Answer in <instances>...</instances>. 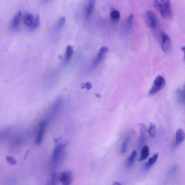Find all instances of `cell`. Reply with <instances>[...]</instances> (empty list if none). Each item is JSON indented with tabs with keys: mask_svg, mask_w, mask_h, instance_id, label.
I'll list each match as a JSON object with an SVG mask.
<instances>
[{
	"mask_svg": "<svg viewBox=\"0 0 185 185\" xmlns=\"http://www.w3.org/2000/svg\"><path fill=\"white\" fill-rule=\"evenodd\" d=\"M68 145V142L65 141L59 143L54 148L51 160V163L58 166L62 163L66 156L65 149Z\"/></svg>",
	"mask_w": 185,
	"mask_h": 185,
	"instance_id": "1",
	"label": "cell"
},
{
	"mask_svg": "<svg viewBox=\"0 0 185 185\" xmlns=\"http://www.w3.org/2000/svg\"><path fill=\"white\" fill-rule=\"evenodd\" d=\"M155 8L160 12L161 16L166 20L172 17V12L170 1L168 0H156L154 1Z\"/></svg>",
	"mask_w": 185,
	"mask_h": 185,
	"instance_id": "2",
	"label": "cell"
},
{
	"mask_svg": "<svg viewBox=\"0 0 185 185\" xmlns=\"http://www.w3.org/2000/svg\"><path fill=\"white\" fill-rule=\"evenodd\" d=\"M166 84L165 79L161 75H158L155 79L152 87L149 91V95L152 96L156 94L158 91L161 90Z\"/></svg>",
	"mask_w": 185,
	"mask_h": 185,
	"instance_id": "3",
	"label": "cell"
},
{
	"mask_svg": "<svg viewBox=\"0 0 185 185\" xmlns=\"http://www.w3.org/2000/svg\"><path fill=\"white\" fill-rule=\"evenodd\" d=\"M108 51L109 49L107 47L103 46L100 49L97 55L95 58L91 65V69L94 70L99 66L105 58Z\"/></svg>",
	"mask_w": 185,
	"mask_h": 185,
	"instance_id": "4",
	"label": "cell"
},
{
	"mask_svg": "<svg viewBox=\"0 0 185 185\" xmlns=\"http://www.w3.org/2000/svg\"><path fill=\"white\" fill-rule=\"evenodd\" d=\"M161 37L162 50L165 53L169 54L171 52L172 48L171 39L168 35L164 32L161 33Z\"/></svg>",
	"mask_w": 185,
	"mask_h": 185,
	"instance_id": "5",
	"label": "cell"
},
{
	"mask_svg": "<svg viewBox=\"0 0 185 185\" xmlns=\"http://www.w3.org/2000/svg\"><path fill=\"white\" fill-rule=\"evenodd\" d=\"M145 18L146 24L150 28L155 29L157 27V19L154 12L148 10L145 14Z\"/></svg>",
	"mask_w": 185,
	"mask_h": 185,
	"instance_id": "6",
	"label": "cell"
},
{
	"mask_svg": "<svg viewBox=\"0 0 185 185\" xmlns=\"http://www.w3.org/2000/svg\"><path fill=\"white\" fill-rule=\"evenodd\" d=\"M73 174L71 170L61 172L59 175V181L62 185H70L73 180Z\"/></svg>",
	"mask_w": 185,
	"mask_h": 185,
	"instance_id": "7",
	"label": "cell"
},
{
	"mask_svg": "<svg viewBox=\"0 0 185 185\" xmlns=\"http://www.w3.org/2000/svg\"><path fill=\"white\" fill-rule=\"evenodd\" d=\"M48 121L46 119L42 121L40 123L37 136L36 144L37 145H40L42 143L43 141L44 135L46 126Z\"/></svg>",
	"mask_w": 185,
	"mask_h": 185,
	"instance_id": "8",
	"label": "cell"
},
{
	"mask_svg": "<svg viewBox=\"0 0 185 185\" xmlns=\"http://www.w3.org/2000/svg\"><path fill=\"white\" fill-rule=\"evenodd\" d=\"M95 4V1L91 0L88 1L85 10V16L86 19L91 18L92 15Z\"/></svg>",
	"mask_w": 185,
	"mask_h": 185,
	"instance_id": "9",
	"label": "cell"
},
{
	"mask_svg": "<svg viewBox=\"0 0 185 185\" xmlns=\"http://www.w3.org/2000/svg\"><path fill=\"white\" fill-rule=\"evenodd\" d=\"M185 140V133L183 130L179 129L176 132L175 135V145L181 144Z\"/></svg>",
	"mask_w": 185,
	"mask_h": 185,
	"instance_id": "10",
	"label": "cell"
},
{
	"mask_svg": "<svg viewBox=\"0 0 185 185\" xmlns=\"http://www.w3.org/2000/svg\"><path fill=\"white\" fill-rule=\"evenodd\" d=\"M140 127V139H139V147H141L145 143L146 140V128L144 124H139Z\"/></svg>",
	"mask_w": 185,
	"mask_h": 185,
	"instance_id": "11",
	"label": "cell"
},
{
	"mask_svg": "<svg viewBox=\"0 0 185 185\" xmlns=\"http://www.w3.org/2000/svg\"><path fill=\"white\" fill-rule=\"evenodd\" d=\"M22 15V12L19 11L14 16L11 24L12 27L13 29H16L19 28Z\"/></svg>",
	"mask_w": 185,
	"mask_h": 185,
	"instance_id": "12",
	"label": "cell"
},
{
	"mask_svg": "<svg viewBox=\"0 0 185 185\" xmlns=\"http://www.w3.org/2000/svg\"><path fill=\"white\" fill-rule=\"evenodd\" d=\"M23 20L24 24L26 26L31 27L34 23V19L32 14L27 13L25 14Z\"/></svg>",
	"mask_w": 185,
	"mask_h": 185,
	"instance_id": "13",
	"label": "cell"
},
{
	"mask_svg": "<svg viewBox=\"0 0 185 185\" xmlns=\"http://www.w3.org/2000/svg\"><path fill=\"white\" fill-rule=\"evenodd\" d=\"M61 105V99H58L55 103H54L53 106L52 108V110H51L50 112V114H49V117H50L49 118H51L52 116H54L55 115L56 113L58 111Z\"/></svg>",
	"mask_w": 185,
	"mask_h": 185,
	"instance_id": "14",
	"label": "cell"
},
{
	"mask_svg": "<svg viewBox=\"0 0 185 185\" xmlns=\"http://www.w3.org/2000/svg\"><path fill=\"white\" fill-rule=\"evenodd\" d=\"M159 153H155L152 157L150 158L148 161L146 163L145 166V168L146 170H149L156 163L158 157H159Z\"/></svg>",
	"mask_w": 185,
	"mask_h": 185,
	"instance_id": "15",
	"label": "cell"
},
{
	"mask_svg": "<svg viewBox=\"0 0 185 185\" xmlns=\"http://www.w3.org/2000/svg\"><path fill=\"white\" fill-rule=\"evenodd\" d=\"M149 154V148L148 145L144 146L141 151V157L139 159V162L144 161L148 157Z\"/></svg>",
	"mask_w": 185,
	"mask_h": 185,
	"instance_id": "16",
	"label": "cell"
},
{
	"mask_svg": "<svg viewBox=\"0 0 185 185\" xmlns=\"http://www.w3.org/2000/svg\"><path fill=\"white\" fill-rule=\"evenodd\" d=\"M59 181V175L54 172L52 175V178L45 185H58Z\"/></svg>",
	"mask_w": 185,
	"mask_h": 185,
	"instance_id": "17",
	"label": "cell"
},
{
	"mask_svg": "<svg viewBox=\"0 0 185 185\" xmlns=\"http://www.w3.org/2000/svg\"><path fill=\"white\" fill-rule=\"evenodd\" d=\"M177 96L179 103L183 104H185V90H178L177 91Z\"/></svg>",
	"mask_w": 185,
	"mask_h": 185,
	"instance_id": "18",
	"label": "cell"
},
{
	"mask_svg": "<svg viewBox=\"0 0 185 185\" xmlns=\"http://www.w3.org/2000/svg\"><path fill=\"white\" fill-rule=\"evenodd\" d=\"M110 17L112 21L117 22L120 18V13L118 10H113L111 12Z\"/></svg>",
	"mask_w": 185,
	"mask_h": 185,
	"instance_id": "19",
	"label": "cell"
},
{
	"mask_svg": "<svg viewBox=\"0 0 185 185\" xmlns=\"http://www.w3.org/2000/svg\"><path fill=\"white\" fill-rule=\"evenodd\" d=\"M73 53V47L71 45H68L66 51V60L68 61L71 58Z\"/></svg>",
	"mask_w": 185,
	"mask_h": 185,
	"instance_id": "20",
	"label": "cell"
},
{
	"mask_svg": "<svg viewBox=\"0 0 185 185\" xmlns=\"http://www.w3.org/2000/svg\"><path fill=\"white\" fill-rule=\"evenodd\" d=\"M137 154V151L136 150L133 151L130 157L128 158L127 161V164L128 166H131L133 164L135 158L136 157Z\"/></svg>",
	"mask_w": 185,
	"mask_h": 185,
	"instance_id": "21",
	"label": "cell"
},
{
	"mask_svg": "<svg viewBox=\"0 0 185 185\" xmlns=\"http://www.w3.org/2000/svg\"><path fill=\"white\" fill-rule=\"evenodd\" d=\"M65 22H66V18L64 17H61L55 26V31H59L64 25Z\"/></svg>",
	"mask_w": 185,
	"mask_h": 185,
	"instance_id": "22",
	"label": "cell"
},
{
	"mask_svg": "<svg viewBox=\"0 0 185 185\" xmlns=\"http://www.w3.org/2000/svg\"><path fill=\"white\" fill-rule=\"evenodd\" d=\"M148 132L151 137H154L156 135V126L154 123H150Z\"/></svg>",
	"mask_w": 185,
	"mask_h": 185,
	"instance_id": "23",
	"label": "cell"
},
{
	"mask_svg": "<svg viewBox=\"0 0 185 185\" xmlns=\"http://www.w3.org/2000/svg\"><path fill=\"white\" fill-rule=\"evenodd\" d=\"M130 140H131V137L128 136L127 137L126 140L123 142L121 150V154H124L126 152L128 142H129Z\"/></svg>",
	"mask_w": 185,
	"mask_h": 185,
	"instance_id": "24",
	"label": "cell"
},
{
	"mask_svg": "<svg viewBox=\"0 0 185 185\" xmlns=\"http://www.w3.org/2000/svg\"><path fill=\"white\" fill-rule=\"evenodd\" d=\"M133 15H130L127 20L126 27L128 31H129L131 29L132 26H133Z\"/></svg>",
	"mask_w": 185,
	"mask_h": 185,
	"instance_id": "25",
	"label": "cell"
},
{
	"mask_svg": "<svg viewBox=\"0 0 185 185\" xmlns=\"http://www.w3.org/2000/svg\"><path fill=\"white\" fill-rule=\"evenodd\" d=\"M40 19L39 15L38 14V15H37L36 18L34 19V23H33L32 27H31L32 29H36V28L38 27L40 25Z\"/></svg>",
	"mask_w": 185,
	"mask_h": 185,
	"instance_id": "26",
	"label": "cell"
},
{
	"mask_svg": "<svg viewBox=\"0 0 185 185\" xmlns=\"http://www.w3.org/2000/svg\"><path fill=\"white\" fill-rule=\"evenodd\" d=\"M6 160L7 163L10 165L13 166L17 164L16 160L11 156H7Z\"/></svg>",
	"mask_w": 185,
	"mask_h": 185,
	"instance_id": "27",
	"label": "cell"
},
{
	"mask_svg": "<svg viewBox=\"0 0 185 185\" xmlns=\"http://www.w3.org/2000/svg\"><path fill=\"white\" fill-rule=\"evenodd\" d=\"M84 84L85 87L86 88L87 90H88L91 89V88H92V85H91V82H88L85 83Z\"/></svg>",
	"mask_w": 185,
	"mask_h": 185,
	"instance_id": "28",
	"label": "cell"
},
{
	"mask_svg": "<svg viewBox=\"0 0 185 185\" xmlns=\"http://www.w3.org/2000/svg\"><path fill=\"white\" fill-rule=\"evenodd\" d=\"M181 50H182L183 52H184V59L185 61V46L182 47V48H181Z\"/></svg>",
	"mask_w": 185,
	"mask_h": 185,
	"instance_id": "29",
	"label": "cell"
},
{
	"mask_svg": "<svg viewBox=\"0 0 185 185\" xmlns=\"http://www.w3.org/2000/svg\"><path fill=\"white\" fill-rule=\"evenodd\" d=\"M112 185H122L120 183L118 182H116V181H114Z\"/></svg>",
	"mask_w": 185,
	"mask_h": 185,
	"instance_id": "30",
	"label": "cell"
},
{
	"mask_svg": "<svg viewBox=\"0 0 185 185\" xmlns=\"http://www.w3.org/2000/svg\"><path fill=\"white\" fill-rule=\"evenodd\" d=\"M95 96H96L97 97H101V96H100V94H98V93H95Z\"/></svg>",
	"mask_w": 185,
	"mask_h": 185,
	"instance_id": "31",
	"label": "cell"
},
{
	"mask_svg": "<svg viewBox=\"0 0 185 185\" xmlns=\"http://www.w3.org/2000/svg\"><path fill=\"white\" fill-rule=\"evenodd\" d=\"M184 90H185V85H184Z\"/></svg>",
	"mask_w": 185,
	"mask_h": 185,
	"instance_id": "32",
	"label": "cell"
}]
</instances>
